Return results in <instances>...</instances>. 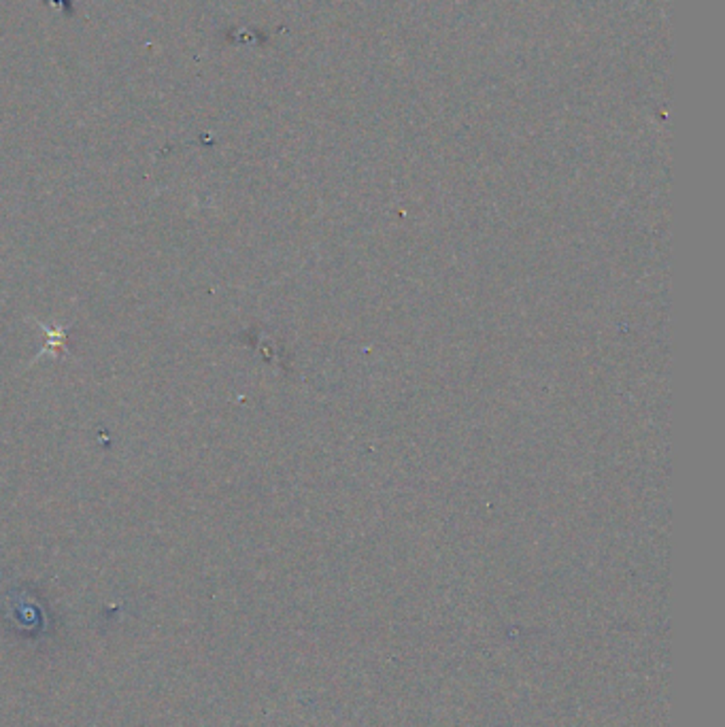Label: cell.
Instances as JSON below:
<instances>
[{"label":"cell","mask_w":725,"mask_h":727,"mask_svg":"<svg viewBox=\"0 0 725 727\" xmlns=\"http://www.w3.org/2000/svg\"><path fill=\"white\" fill-rule=\"evenodd\" d=\"M36 326L45 328V332L49 334V340H47V342H45V347H43V349L36 353L34 361H36L39 357H43L45 353H51V355H55V353H66V347H64L66 332H64L60 326H43L41 321H36Z\"/></svg>","instance_id":"obj_1"},{"label":"cell","mask_w":725,"mask_h":727,"mask_svg":"<svg viewBox=\"0 0 725 727\" xmlns=\"http://www.w3.org/2000/svg\"><path fill=\"white\" fill-rule=\"evenodd\" d=\"M43 3H45L49 9L58 11L60 15H64V18H75V13H77V9H75V0H43Z\"/></svg>","instance_id":"obj_2"}]
</instances>
